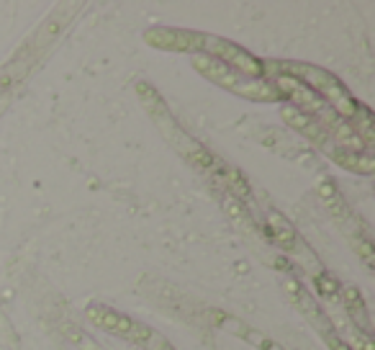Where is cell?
<instances>
[{
	"instance_id": "cell-1",
	"label": "cell",
	"mask_w": 375,
	"mask_h": 350,
	"mask_svg": "<svg viewBox=\"0 0 375 350\" xmlns=\"http://www.w3.org/2000/svg\"><path fill=\"white\" fill-rule=\"evenodd\" d=\"M136 93H139V101L144 103V108H147L149 119H152L154 127L162 132V137L168 139L170 147H173L178 155L185 157L193 168H198L201 173H206L208 178H211V175L216 173V168L222 165V157H216L214 152H211L208 147H203L195 137L188 134L185 127L175 119V114L170 111L168 101L162 98L157 88L149 85L147 80H141V83H136Z\"/></svg>"
},
{
	"instance_id": "cell-2",
	"label": "cell",
	"mask_w": 375,
	"mask_h": 350,
	"mask_svg": "<svg viewBox=\"0 0 375 350\" xmlns=\"http://www.w3.org/2000/svg\"><path fill=\"white\" fill-rule=\"evenodd\" d=\"M262 75L265 80L275 78V75H290L295 80H301L306 88H311L324 103H327L337 116H342L344 122H349L355 116L357 101L355 95L349 93V88L337 78L335 73L311 65V62H298V60H262Z\"/></svg>"
},
{
	"instance_id": "cell-3",
	"label": "cell",
	"mask_w": 375,
	"mask_h": 350,
	"mask_svg": "<svg viewBox=\"0 0 375 350\" xmlns=\"http://www.w3.org/2000/svg\"><path fill=\"white\" fill-rule=\"evenodd\" d=\"M190 65L206 80L216 83L219 88L239 95V98L257 103H283V95L278 93V88L270 80H265V78H249V75L239 73V70L227 68L219 60L208 57V54H190Z\"/></svg>"
},
{
	"instance_id": "cell-4",
	"label": "cell",
	"mask_w": 375,
	"mask_h": 350,
	"mask_svg": "<svg viewBox=\"0 0 375 350\" xmlns=\"http://www.w3.org/2000/svg\"><path fill=\"white\" fill-rule=\"evenodd\" d=\"M316 193H319V198L324 201L327 211L332 214L335 224L342 229V235L347 237L349 248L355 250L357 258H360L368 268H373L375 253H373V240H370V232L365 229V224L360 222V216L349 209V203L342 198L337 183L332 181L329 175H322V178L316 181Z\"/></svg>"
},
{
	"instance_id": "cell-5",
	"label": "cell",
	"mask_w": 375,
	"mask_h": 350,
	"mask_svg": "<svg viewBox=\"0 0 375 350\" xmlns=\"http://www.w3.org/2000/svg\"><path fill=\"white\" fill-rule=\"evenodd\" d=\"M283 289H286V294L290 297L293 307L306 317V322L314 327V332L322 337V343L327 345L329 350H349L347 343H344V340L337 335L335 327H332L324 307L316 302V297L303 286L301 281H295V278H283Z\"/></svg>"
},
{
	"instance_id": "cell-6",
	"label": "cell",
	"mask_w": 375,
	"mask_h": 350,
	"mask_svg": "<svg viewBox=\"0 0 375 350\" xmlns=\"http://www.w3.org/2000/svg\"><path fill=\"white\" fill-rule=\"evenodd\" d=\"M85 317H87V322L95 324L98 330L108 332V335L124 337V340L136 343V345H147L154 335V330L149 324L136 322L134 317L124 314V312L114 309V307H106V304H101V302L87 304Z\"/></svg>"
},
{
	"instance_id": "cell-7",
	"label": "cell",
	"mask_w": 375,
	"mask_h": 350,
	"mask_svg": "<svg viewBox=\"0 0 375 350\" xmlns=\"http://www.w3.org/2000/svg\"><path fill=\"white\" fill-rule=\"evenodd\" d=\"M265 222H268L270 240H273V243L278 245L283 253L293 255V260L298 262V265H303L306 270H311L314 276L324 273L322 265H319V255H316L314 250L308 248L306 240H303V237L295 232V227L288 222V219H286V216L281 214V211H270Z\"/></svg>"
},
{
	"instance_id": "cell-8",
	"label": "cell",
	"mask_w": 375,
	"mask_h": 350,
	"mask_svg": "<svg viewBox=\"0 0 375 350\" xmlns=\"http://www.w3.org/2000/svg\"><path fill=\"white\" fill-rule=\"evenodd\" d=\"M201 54H208V57L219 60L222 65H227V68L239 70V73L249 75V78H265V75H262L260 57H255L249 49L239 47V44L232 39H224V36H216V34H206L203 36Z\"/></svg>"
},
{
	"instance_id": "cell-9",
	"label": "cell",
	"mask_w": 375,
	"mask_h": 350,
	"mask_svg": "<svg viewBox=\"0 0 375 350\" xmlns=\"http://www.w3.org/2000/svg\"><path fill=\"white\" fill-rule=\"evenodd\" d=\"M203 31L190 28H173V26H154L144 31V41L149 47L162 52H183V54H201L203 49Z\"/></svg>"
},
{
	"instance_id": "cell-10",
	"label": "cell",
	"mask_w": 375,
	"mask_h": 350,
	"mask_svg": "<svg viewBox=\"0 0 375 350\" xmlns=\"http://www.w3.org/2000/svg\"><path fill=\"white\" fill-rule=\"evenodd\" d=\"M281 116L283 122L288 124L290 129H293L298 137H306L311 144H314V149H319L324 157L332 155V149L337 147L335 142H332V137L324 132L319 124L311 119V116H306L303 111H298V108H293L290 103H281Z\"/></svg>"
},
{
	"instance_id": "cell-11",
	"label": "cell",
	"mask_w": 375,
	"mask_h": 350,
	"mask_svg": "<svg viewBox=\"0 0 375 350\" xmlns=\"http://www.w3.org/2000/svg\"><path fill=\"white\" fill-rule=\"evenodd\" d=\"M216 317V327H224L227 332H232L234 337H239V340H244L247 345H252V348L257 350H286L281 343H275L273 337H268L265 332L255 330V327H249L247 322H241V319H237V317H229L224 314V312H214Z\"/></svg>"
},
{
	"instance_id": "cell-12",
	"label": "cell",
	"mask_w": 375,
	"mask_h": 350,
	"mask_svg": "<svg viewBox=\"0 0 375 350\" xmlns=\"http://www.w3.org/2000/svg\"><path fill=\"white\" fill-rule=\"evenodd\" d=\"M339 304L342 312L347 314V319L355 324L357 330L370 335V312H368V302L362 299L360 289L357 286H342L339 289Z\"/></svg>"
},
{
	"instance_id": "cell-13",
	"label": "cell",
	"mask_w": 375,
	"mask_h": 350,
	"mask_svg": "<svg viewBox=\"0 0 375 350\" xmlns=\"http://www.w3.org/2000/svg\"><path fill=\"white\" fill-rule=\"evenodd\" d=\"M329 160L337 162L339 168H344L347 173H357V175H373L375 173V157L370 152H349V149L335 147Z\"/></svg>"
},
{
	"instance_id": "cell-14",
	"label": "cell",
	"mask_w": 375,
	"mask_h": 350,
	"mask_svg": "<svg viewBox=\"0 0 375 350\" xmlns=\"http://www.w3.org/2000/svg\"><path fill=\"white\" fill-rule=\"evenodd\" d=\"M349 127L355 129L357 139L365 144V147H373L375 144V132H373V111H370V106H365V103H360L355 111V116L349 119Z\"/></svg>"
},
{
	"instance_id": "cell-15",
	"label": "cell",
	"mask_w": 375,
	"mask_h": 350,
	"mask_svg": "<svg viewBox=\"0 0 375 350\" xmlns=\"http://www.w3.org/2000/svg\"><path fill=\"white\" fill-rule=\"evenodd\" d=\"M62 332H65V337H67L70 343H75L80 350H106V348H101V345L95 343L93 337H87L85 332L77 327V324H72V322H67V324H62Z\"/></svg>"
},
{
	"instance_id": "cell-16",
	"label": "cell",
	"mask_w": 375,
	"mask_h": 350,
	"mask_svg": "<svg viewBox=\"0 0 375 350\" xmlns=\"http://www.w3.org/2000/svg\"><path fill=\"white\" fill-rule=\"evenodd\" d=\"M147 345H149V348H152V350H175L173 345H170L168 340H165V337H162V335H157V332H154L152 340H149Z\"/></svg>"
}]
</instances>
